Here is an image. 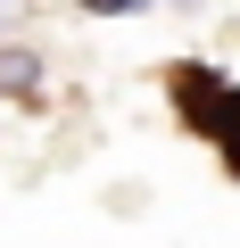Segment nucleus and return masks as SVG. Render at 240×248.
Here are the masks:
<instances>
[{
  "label": "nucleus",
  "instance_id": "f257e3e1",
  "mask_svg": "<svg viewBox=\"0 0 240 248\" xmlns=\"http://www.w3.org/2000/svg\"><path fill=\"white\" fill-rule=\"evenodd\" d=\"M174 99H182V116L199 124V133H215L224 166L240 174V91H232V83H215L207 66H182V75H174Z\"/></svg>",
  "mask_w": 240,
  "mask_h": 248
},
{
  "label": "nucleus",
  "instance_id": "f03ea898",
  "mask_svg": "<svg viewBox=\"0 0 240 248\" xmlns=\"http://www.w3.org/2000/svg\"><path fill=\"white\" fill-rule=\"evenodd\" d=\"M33 83V58L25 50H0V91H25Z\"/></svg>",
  "mask_w": 240,
  "mask_h": 248
},
{
  "label": "nucleus",
  "instance_id": "7ed1b4c3",
  "mask_svg": "<svg viewBox=\"0 0 240 248\" xmlns=\"http://www.w3.org/2000/svg\"><path fill=\"white\" fill-rule=\"evenodd\" d=\"M0 25H9V9H0Z\"/></svg>",
  "mask_w": 240,
  "mask_h": 248
}]
</instances>
